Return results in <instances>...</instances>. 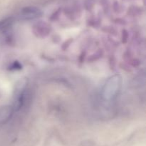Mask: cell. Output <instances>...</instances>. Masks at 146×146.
<instances>
[{
	"label": "cell",
	"instance_id": "2",
	"mask_svg": "<svg viewBox=\"0 0 146 146\" xmlns=\"http://www.w3.org/2000/svg\"><path fill=\"white\" fill-rule=\"evenodd\" d=\"M28 80L27 78H21L16 83L14 91V104L13 108L14 110H17L21 107L24 98V92L27 88Z\"/></svg>",
	"mask_w": 146,
	"mask_h": 146
},
{
	"label": "cell",
	"instance_id": "4",
	"mask_svg": "<svg viewBox=\"0 0 146 146\" xmlns=\"http://www.w3.org/2000/svg\"><path fill=\"white\" fill-rule=\"evenodd\" d=\"M41 14V11L38 8L34 7H29L23 9L21 17L25 19H31L38 17Z\"/></svg>",
	"mask_w": 146,
	"mask_h": 146
},
{
	"label": "cell",
	"instance_id": "3",
	"mask_svg": "<svg viewBox=\"0 0 146 146\" xmlns=\"http://www.w3.org/2000/svg\"><path fill=\"white\" fill-rule=\"evenodd\" d=\"M14 111V108L11 105H3L0 107V125L7 123L12 117Z\"/></svg>",
	"mask_w": 146,
	"mask_h": 146
},
{
	"label": "cell",
	"instance_id": "1",
	"mask_svg": "<svg viewBox=\"0 0 146 146\" xmlns=\"http://www.w3.org/2000/svg\"><path fill=\"white\" fill-rule=\"evenodd\" d=\"M122 77L120 74H114L107 80L101 92V97L105 101L113 100L118 96L122 87Z\"/></svg>",
	"mask_w": 146,
	"mask_h": 146
}]
</instances>
